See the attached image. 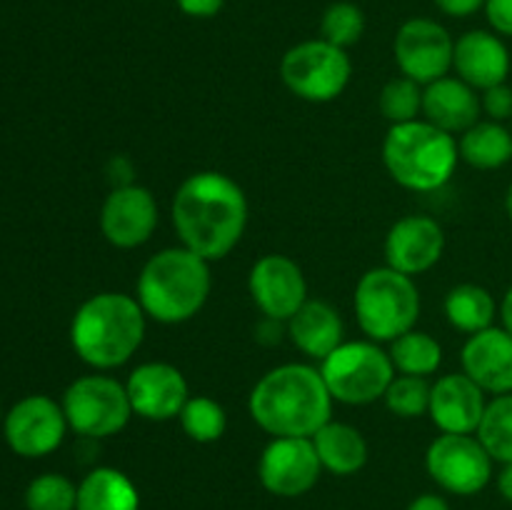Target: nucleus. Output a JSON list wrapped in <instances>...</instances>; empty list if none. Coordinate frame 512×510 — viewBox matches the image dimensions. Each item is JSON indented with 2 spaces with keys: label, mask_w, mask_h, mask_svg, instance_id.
Wrapping results in <instances>:
<instances>
[{
  "label": "nucleus",
  "mask_w": 512,
  "mask_h": 510,
  "mask_svg": "<svg viewBox=\"0 0 512 510\" xmlns=\"http://www.w3.org/2000/svg\"><path fill=\"white\" fill-rule=\"evenodd\" d=\"M248 198L230 175L200 170L178 185L170 205L180 245L205 260H220L243 240L248 228Z\"/></svg>",
  "instance_id": "obj_1"
},
{
  "label": "nucleus",
  "mask_w": 512,
  "mask_h": 510,
  "mask_svg": "<svg viewBox=\"0 0 512 510\" xmlns=\"http://www.w3.org/2000/svg\"><path fill=\"white\" fill-rule=\"evenodd\" d=\"M333 403L320 368L285 363L253 385L248 410L253 423L273 438H313L333 420Z\"/></svg>",
  "instance_id": "obj_2"
},
{
  "label": "nucleus",
  "mask_w": 512,
  "mask_h": 510,
  "mask_svg": "<svg viewBox=\"0 0 512 510\" xmlns=\"http://www.w3.org/2000/svg\"><path fill=\"white\" fill-rule=\"evenodd\" d=\"M145 310L128 293H98L85 300L70 323V345L85 365L113 370L128 363L145 338Z\"/></svg>",
  "instance_id": "obj_3"
},
{
  "label": "nucleus",
  "mask_w": 512,
  "mask_h": 510,
  "mask_svg": "<svg viewBox=\"0 0 512 510\" xmlns=\"http://www.w3.org/2000/svg\"><path fill=\"white\" fill-rule=\"evenodd\" d=\"M213 290L210 260L185 245L160 250L143 265L135 285V298L150 320L180 325L193 320L208 303Z\"/></svg>",
  "instance_id": "obj_4"
},
{
  "label": "nucleus",
  "mask_w": 512,
  "mask_h": 510,
  "mask_svg": "<svg viewBox=\"0 0 512 510\" xmlns=\"http://www.w3.org/2000/svg\"><path fill=\"white\" fill-rule=\"evenodd\" d=\"M460 150L455 135L425 118L390 125L383 143V163L390 178L415 193H433L450 183Z\"/></svg>",
  "instance_id": "obj_5"
},
{
  "label": "nucleus",
  "mask_w": 512,
  "mask_h": 510,
  "mask_svg": "<svg viewBox=\"0 0 512 510\" xmlns=\"http://www.w3.org/2000/svg\"><path fill=\"white\" fill-rule=\"evenodd\" d=\"M358 325L368 340L393 343L415 328L420 318V290L410 275L388 268H373L358 280L353 298Z\"/></svg>",
  "instance_id": "obj_6"
},
{
  "label": "nucleus",
  "mask_w": 512,
  "mask_h": 510,
  "mask_svg": "<svg viewBox=\"0 0 512 510\" xmlns=\"http://www.w3.org/2000/svg\"><path fill=\"white\" fill-rule=\"evenodd\" d=\"M320 375L333 400L343 405H370L380 400L395 378V365L375 340H345L325 360Z\"/></svg>",
  "instance_id": "obj_7"
},
{
  "label": "nucleus",
  "mask_w": 512,
  "mask_h": 510,
  "mask_svg": "<svg viewBox=\"0 0 512 510\" xmlns=\"http://www.w3.org/2000/svg\"><path fill=\"white\" fill-rule=\"evenodd\" d=\"M60 405H63L68 428L88 440L120 433L135 415L125 383L103 373L73 380L65 388Z\"/></svg>",
  "instance_id": "obj_8"
},
{
  "label": "nucleus",
  "mask_w": 512,
  "mask_h": 510,
  "mask_svg": "<svg viewBox=\"0 0 512 510\" xmlns=\"http://www.w3.org/2000/svg\"><path fill=\"white\" fill-rule=\"evenodd\" d=\"M353 63L348 50L323 38L293 45L280 60L285 88L308 103H330L348 88Z\"/></svg>",
  "instance_id": "obj_9"
},
{
  "label": "nucleus",
  "mask_w": 512,
  "mask_h": 510,
  "mask_svg": "<svg viewBox=\"0 0 512 510\" xmlns=\"http://www.w3.org/2000/svg\"><path fill=\"white\" fill-rule=\"evenodd\" d=\"M493 463L478 435L440 433L425 453L428 475L453 495H475L493 478Z\"/></svg>",
  "instance_id": "obj_10"
},
{
  "label": "nucleus",
  "mask_w": 512,
  "mask_h": 510,
  "mask_svg": "<svg viewBox=\"0 0 512 510\" xmlns=\"http://www.w3.org/2000/svg\"><path fill=\"white\" fill-rule=\"evenodd\" d=\"M68 433L63 405L48 395H25L3 418V438L20 458L55 453Z\"/></svg>",
  "instance_id": "obj_11"
},
{
  "label": "nucleus",
  "mask_w": 512,
  "mask_h": 510,
  "mask_svg": "<svg viewBox=\"0 0 512 510\" xmlns=\"http://www.w3.org/2000/svg\"><path fill=\"white\" fill-rule=\"evenodd\" d=\"M455 40L438 20L410 18L393 40V55L405 78L425 85L445 78L453 68Z\"/></svg>",
  "instance_id": "obj_12"
},
{
  "label": "nucleus",
  "mask_w": 512,
  "mask_h": 510,
  "mask_svg": "<svg viewBox=\"0 0 512 510\" xmlns=\"http://www.w3.org/2000/svg\"><path fill=\"white\" fill-rule=\"evenodd\" d=\"M323 465L313 438H273L258 460V478L278 498H298L318 485Z\"/></svg>",
  "instance_id": "obj_13"
},
{
  "label": "nucleus",
  "mask_w": 512,
  "mask_h": 510,
  "mask_svg": "<svg viewBox=\"0 0 512 510\" xmlns=\"http://www.w3.org/2000/svg\"><path fill=\"white\" fill-rule=\"evenodd\" d=\"M248 290L260 313L280 323H288L308 303V280L303 268L280 253L255 260L248 275Z\"/></svg>",
  "instance_id": "obj_14"
},
{
  "label": "nucleus",
  "mask_w": 512,
  "mask_h": 510,
  "mask_svg": "<svg viewBox=\"0 0 512 510\" xmlns=\"http://www.w3.org/2000/svg\"><path fill=\"white\" fill-rule=\"evenodd\" d=\"M155 228H158V203L143 185H120L103 200L100 230L113 248H140L153 238Z\"/></svg>",
  "instance_id": "obj_15"
},
{
  "label": "nucleus",
  "mask_w": 512,
  "mask_h": 510,
  "mask_svg": "<svg viewBox=\"0 0 512 510\" xmlns=\"http://www.w3.org/2000/svg\"><path fill=\"white\" fill-rule=\"evenodd\" d=\"M133 413L150 423H168L180 415L190 398L183 370L170 363L150 360L138 365L125 380Z\"/></svg>",
  "instance_id": "obj_16"
},
{
  "label": "nucleus",
  "mask_w": 512,
  "mask_h": 510,
  "mask_svg": "<svg viewBox=\"0 0 512 510\" xmlns=\"http://www.w3.org/2000/svg\"><path fill=\"white\" fill-rule=\"evenodd\" d=\"M443 250V228L428 215H405L385 235V265L410 278L438 265Z\"/></svg>",
  "instance_id": "obj_17"
},
{
  "label": "nucleus",
  "mask_w": 512,
  "mask_h": 510,
  "mask_svg": "<svg viewBox=\"0 0 512 510\" xmlns=\"http://www.w3.org/2000/svg\"><path fill=\"white\" fill-rule=\"evenodd\" d=\"M488 400L485 390L465 373H450L430 385L428 415L440 433L475 435Z\"/></svg>",
  "instance_id": "obj_18"
},
{
  "label": "nucleus",
  "mask_w": 512,
  "mask_h": 510,
  "mask_svg": "<svg viewBox=\"0 0 512 510\" xmlns=\"http://www.w3.org/2000/svg\"><path fill=\"white\" fill-rule=\"evenodd\" d=\"M463 373L490 395L512 393V335L505 328H488L470 335L460 353Z\"/></svg>",
  "instance_id": "obj_19"
},
{
  "label": "nucleus",
  "mask_w": 512,
  "mask_h": 510,
  "mask_svg": "<svg viewBox=\"0 0 512 510\" xmlns=\"http://www.w3.org/2000/svg\"><path fill=\"white\" fill-rule=\"evenodd\" d=\"M453 70L475 90L500 85L510 75V50L498 33L468 30L455 40Z\"/></svg>",
  "instance_id": "obj_20"
},
{
  "label": "nucleus",
  "mask_w": 512,
  "mask_h": 510,
  "mask_svg": "<svg viewBox=\"0 0 512 510\" xmlns=\"http://www.w3.org/2000/svg\"><path fill=\"white\" fill-rule=\"evenodd\" d=\"M480 95L473 85L458 75H445L423 88V118L445 133L463 135L465 130L480 123Z\"/></svg>",
  "instance_id": "obj_21"
},
{
  "label": "nucleus",
  "mask_w": 512,
  "mask_h": 510,
  "mask_svg": "<svg viewBox=\"0 0 512 510\" xmlns=\"http://www.w3.org/2000/svg\"><path fill=\"white\" fill-rule=\"evenodd\" d=\"M288 335L295 348L313 360H325L345 343V325L338 310L325 300H310L288 320Z\"/></svg>",
  "instance_id": "obj_22"
},
{
  "label": "nucleus",
  "mask_w": 512,
  "mask_h": 510,
  "mask_svg": "<svg viewBox=\"0 0 512 510\" xmlns=\"http://www.w3.org/2000/svg\"><path fill=\"white\" fill-rule=\"evenodd\" d=\"M313 445L318 450L323 470L333 475H353L368 463V440L348 423H335V420L325 423L313 435Z\"/></svg>",
  "instance_id": "obj_23"
},
{
  "label": "nucleus",
  "mask_w": 512,
  "mask_h": 510,
  "mask_svg": "<svg viewBox=\"0 0 512 510\" xmlns=\"http://www.w3.org/2000/svg\"><path fill=\"white\" fill-rule=\"evenodd\" d=\"M75 510H140V493L128 475L103 465L80 480Z\"/></svg>",
  "instance_id": "obj_24"
},
{
  "label": "nucleus",
  "mask_w": 512,
  "mask_h": 510,
  "mask_svg": "<svg viewBox=\"0 0 512 510\" xmlns=\"http://www.w3.org/2000/svg\"><path fill=\"white\" fill-rule=\"evenodd\" d=\"M460 160L478 170H498L512 160V130L495 120H480L458 140Z\"/></svg>",
  "instance_id": "obj_25"
},
{
  "label": "nucleus",
  "mask_w": 512,
  "mask_h": 510,
  "mask_svg": "<svg viewBox=\"0 0 512 510\" xmlns=\"http://www.w3.org/2000/svg\"><path fill=\"white\" fill-rule=\"evenodd\" d=\"M495 315H498V305H495L493 293L483 285L460 283L445 295V318L460 333L475 335L480 330L493 328Z\"/></svg>",
  "instance_id": "obj_26"
},
{
  "label": "nucleus",
  "mask_w": 512,
  "mask_h": 510,
  "mask_svg": "<svg viewBox=\"0 0 512 510\" xmlns=\"http://www.w3.org/2000/svg\"><path fill=\"white\" fill-rule=\"evenodd\" d=\"M390 360L395 373L428 378L443 363V345L423 330H408L390 343Z\"/></svg>",
  "instance_id": "obj_27"
},
{
  "label": "nucleus",
  "mask_w": 512,
  "mask_h": 510,
  "mask_svg": "<svg viewBox=\"0 0 512 510\" xmlns=\"http://www.w3.org/2000/svg\"><path fill=\"white\" fill-rule=\"evenodd\" d=\"M180 428L195 443H218L228 430V415L218 400L208 395H190L185 408L178 415Z\"/></svg>",
  "instance_id": "obj_28"
},
{
  "label": "nucleus",
  "mask_w": 512,
  "mask_h": 510,
  "mask_svg": "<svg viewBox=\"0 0 512 510\" xmlns=\"http://www.w3.org/2000/svg\"><path fill=\"white\" fill-rule=\"evenodd\" d=\"M475 435L490 458L498 463H512V393L495 395L490 400Z\"/></svg>",
  "instance_id": "obj_29"
},
{
  "label": "nucleus",
  "mask_w": 512,
  "mask_h": 510,
  "mask_svg": "<svg viewBox=\"0 0 512 510\" xmlns=\"http://www.w3.org/2000/svg\"><path fill=\"white\" fill-rule=\"evenodd\" d=\"M378 108L390 120V125L418 120L423 113V85L405 75L388 80L380 90Z\"/></svg>",
  "instance_id": "obj_30"
},
{
  "label": "nucleus",
  "mask_w": 512,
  "mask_h": 510,
  "mask_svg": "<svg viewBox=\"0 0 512 510\" xmlns=\"http://www.w3.org/2000/svg\"><path fill=\"white\" fill-rule=\"evenodd\" d=\"M75 505H78V485L60 473L38 475L25 488L28 510H75Z\"/></svg>",
  "instance_id": "obj_31"
},
{
  "label": "nucleus",
  "mask_w": 512,
  "mask_h": 510,
  "mask_svg": "<svg viewBox=\"0 0 512 510\" xmlns=\"http://www.w3.org/2000/svg\"><path fill=\"white\" fill-rule=\"evenodd\" d=\"M385 408L398 418H420L430 408V383L420 375H398L388 385L383 395Z\"/></svg>",
  "instance_id": "obj_32"
},
{
  "label": "nucleus",
  "mask_w": 512,
  "mask_h": 510,
  "mask_svg": "<svg viewBox=\"0 0 512 510\" xmlns=\"http://www.w3.org/2000/svg\"><path fill=\"white\" fill-rule=\"evenodd\" d=\"M365 33V15L355 3L340 0L325 8L323 20H320V38L338 48L348 50L350 45L358 43Z\"/></svg>",
  "instance_id": "obj_33"
},
{
  "label": "nucleus",
  "mask_w": 512,
  "mask_h": 510,
  "mask_svg": "<svg viewBox=\"0 0 512 510\" xmlns=\"http://www.w3.org/2000/svg\"><path fill=\"white\" fill-rule=\"evenodd\" d=\"M480 105H483V113L488 115L490 120H495V123L512 120V88L508 83H500L483 90Z\"/></svg>",
  "instance_id": "obj_34"
},
{
  "label": "nucleus",
  "mask_w": 512,
  "mask_h": 510,
  "mask_svg": "<svg viewBox=\"0 0 512 510\" xmlns=\"http://www.w3.org/2000/svg\"><path fill=\"white\" fill-rule=\"evenodd\" d=\"M485 15H488V23L495 33L512 38V0H488Z\"/></svg>",
  "instance_id": "obj_35"
},
{
  "label": "nucleus",
  "mask_w": 512,
  "mask_h": 510,
  "mask_svg": "<svg viewBox=\"0 0 512 510\" xmlns=\"http://www.w3.org/2000/svg\"><path fill=\"white\" fill-rule=\"evenodd\" d=\"M438 5L440 13L450 15V18H470L478 10H485L488 0H433Z\"/></svg>",
  "instance_id": "obj_36"
},
{
  "label": "nucleus",
  "mask_w": 512,
  "mask_h": 510,
  "mask_svg": "<svg viewBox=\"0 0 512 510\" xmlns=\"http://www.w3.org/2000/svg\"><path fill=\"white\" fill-rule=\"evenodd\" d=\"M175 3L190 18H213L223 10L225 0H175Z\"/></svg>",
  "instance_id": "obj_37"
},
{
  "label": "nucleus",
  "mask_w": 512,
  "mask_h": 510,
  "mask_svg": "<svg viewBox=\"0 0 512 510\" xmlns=\"http://www.w3.org/2000/svg\"><path fill=\"white\" fill-rule=\"evenodd\" d=\"M408 510H450V505L448 500L440 498V495L425 493V495H418V498L408 505Z\"/></svg>",
  "instance_id": "obj_38"
},
{
  "label": "nucleus",
  "mask_w": 512,
  "mask_h": 510,
  "mask_svg": "<svg viewBox=\"0 0 512 510\" xmlns=\"http://www.w3.org/2000/svg\"><path fill=\"white\" fill-rule=\"evenodd\" d=\"M498 490L508 503H512V463H503V470L498 473Z\"/></svg>",
  "instance_id": "obj_39"
},
{
  "label": "nucleus",
  "mask_w": 512,
  "mask_h": 510,
  "mask_svg": "<svg viewBox=\"0 0 512 510\" xmlns=\"http://www.w3.org/2000/svg\"><path fill=\"white\" fill-rule=\"evenodd\" d=\"M500 318H503V328L512 335V285L508 288V293H505L503 303H500Z\"/></svg>",
  "instance_id": "obj_40"
},
{
  "label": "nucleus",
  "mask_w": 512,
  "mask_h": 510,
  "mask_svg": "<svg viewBox=\"0 0 512 510\" xmlns=\"http://www.w3.org/2000/svg\"><path fill=\"white\" fill-rule=\"evenodd\" d=\"M505 210H508V218L512 220V183L508 188V195H505Z\"/></svg>",
  "instance_id": "obj_41"
},
{
  "label": "nucleus",
  "mask_w": 512,
  "mask_h": 510,
  "mask_svg": "<svg viewBox=\"0 0 512 510\" xmlns=\"http://www.w3.org/2000/svg\"><path fill=\"white\" fill-rule=\"evenodd\" d=\"M3 418L5 415H3V410H0V428H3Z\"/></svg>",
  "instance_id": "obj_42"
}]
</instances>
